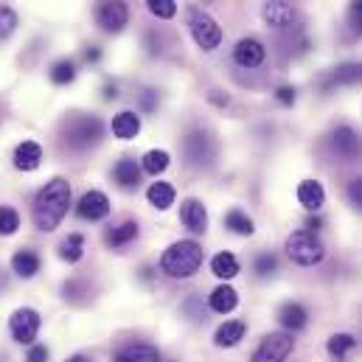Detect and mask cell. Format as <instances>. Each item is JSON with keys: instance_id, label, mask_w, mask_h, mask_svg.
Segmentation results:
<instances>
[{"instance_id": "60d3db41", "label": "cell", "mask_w": 362, "mask_h": 362, "mask_svg": "<svg viewBox=\"0 0 362 362\" xmlns=\"http://www.w3.org/2000/svg\"><path fill=\"white\" fill-rule=\"evenodd\" d=\"M320 225H323V222H320V219H317V216H309V222H306V228H309V230H312V233H315V230H317V228H320Z\"/></svg>"}, {"instance_id": "277c9868", "label": "cell", "mask_w": 362, "mask_h": 362, "mask_svg": "<svg viewBox=\"0 0 362 362\" xmlns=\"http://www.w3.org/2000/svg\"><path fill=\"white\" fill-rule=\"evenodd\" d=\"M101 132L104 127L95 115H74L62 127V141L68 144V149H88L101 141Z\"/></svg>"}, {"instance_id": "83f0119b", "label": "cell", "mask_w": 362, "mask_h": 362, "mask_svg": "<svg viewBox=\"0 0 362 362\" xmlns=\"http://www.w3.org/2000/svg\"><path fill=\"white\" fill-rule=\"evenodd\" d=\"M121 357H127L129 362H160V351L149 343H132L121 349Z\"/></svg>"}, {"instance_id": "ab89813d", "label": "cell", "mask_w": 362, "mask_h": 362, "mask_svg": "<svg viewBox=\"0 0 362 362\" xmlns=\"http://www.w3.org/2000/svg\"><path fill=\"white\" fill-rule=\"evenodd\" d=\"M349 199H351V202H354V205L362 211V177H360V180L349 182Z\"/></svg>"}, {"instance_id": "5bb4252c", "label": "cell", "mask_w": 362, "mask_h": 362, "mask_svg": "<svg viewBox=\"0 0 362 362\" xmlns=\"http://www.w3.org/2000/svg\"><path fill=\"white\" fill-rule=\"evenodd\" d=\"M180 222L191 230V233H205L208 230V211L199 199L188 197L180 202Z\"/></svg>"}, {"instance_id": "30bf717a", "label": "cell", "mask_w": 362, "mask_h": 362, "mask_svg": "<svg viewBox=\"0 0 362 362\" xmlns=\"http://www.w3.org/2000/svg\"><path fill=\"white\" fill-rule=\"evenodd\" d=\"M110 211H112V205H110V197L104 191H85L79 205H76V214L88 222H98V219L110 216Z\"/></svg>"}, {"instance_id": "e0dca14e", "label": "cell", "mask_w": 362, "mask_h": 362, "mask_svg": "<svg viewBox=\"0 0 362 362\" xmlns=\"http://www.w3.org/2000/svg\"><path fill=\"white\" fill-rule=\"evenodd\" d=\"M306 320H309V312H306L298 300H289V303H284V306L278 309V323H281L286 332H300V329L306 326Z\"/></svg>"}, {"instance_id": "f546056e", "label": "cell", "mask_w": 362, "mask_h": 362, "mask_svg": "<svg viewBox=\"0 0 362 362\" xmlns=\"http://www.w3.org/2000/svg\"><path fill=\"white\" fill-rule=\"evenodd\" d=\"M135 236H138V222H121V225H115V228L107 233V245H110V247H124V245H129Z\"/></svg>"}, {"instance_id": "4316f807", "label": "cell", "mask_w": 362, "mask_h": 362, "mask_svg": "<svg viewBox=\"0 0 362 362\" xmlns=\"http://www.w3.org/2000/svg\"><path fill=\"white\" fill-rule=\"evenodd\" d=\"M82 256H85V236L82 233H71L59 245V259L68 262V264H76V262H82Z\"/></svg>"}, {"instance_id": "9a60e30c", "label": "cell", "mask_w": 362, "mask_h": 362, "mask_svg": "<svg viewBox=\"0 0 362 362\" xmlns=\"http://www.w3.org/2000/svg\"><path fill=\"white\" fill-rule=\"evenodd\" d=\"M42 163V146L37 141H23L14 149V169L17 172H34Z\"/></svg>"}, {"instance_id": "e575fe53", "label": "cell", "mask_w": 362, "mask_h": 362, "mask_svg": "<svg viewBox=\"0 0 362 362\" xmlns=\"http://www.w3.org/2000/svg\"><path fill=\"white\" fill-rule=\"evenodd\" d=\"M14 28H17V14L8 6H0V40L14 34Z\"/></svg>"}, {"instance_id": "603a6c76", "label": "cell", "mask_w": 362, "mask_h": 362, "mask_svg": "<svg viewBox=\"0 0 362 362\" xmlns=\"http://www.w3.org/2000/svg\"><path fill=\"white\" fill-rule=\"evenodd\" d=\"M11 270L20 278H34L40 272V256L34 250H17L11 256Z\"/></svg>"}, {"instance_id": "ee69618b", "label": "cell", "mask_w": 362, "mask_h": 362, "mask_svg": "<svg viewBox=\"0 0 362 362\" xmlns=\"http://www.w3.org/2000/svg\"><path fill=\"white\" fill-rule=\"evenodd\" d=\"M68 362H93V360H90V357H85V354H74Z\"/></svg>"}, {"instance_id": "4dcf8cb0", "label": "cell", "mask_w": 362, "mask_h": 362, "mask_svg": "<svg viewBox=\"0 0 362 362\" xmlns=\"http://www.w3.org/2000/svg\"><path fill=\"white\" fill-rule=\"evenodd\" d=\"M326 349H329V354H332V357L346 360V357H349V354L357 349V340H354L351 334L340 332V334H332V337H329V346H326Z\"/></svg>"}, {"instance_id": "ffe728a7", "label": "cell", "mask_w": 362, "mask_h": 362, "mask_svg": "<svg viewBox=\"0 0 362 362\" xmlns=\"http://www.w3.org/2000/svg\"><path fill=\"white\" fill-rule=\"evenodd\" d=\"M245 323L242 320H225L216 332H214V343L219 346V349H233V346H239V340L245 337Z\"/></svg>"}, {"instance_id": "d4e9b609", "label": "cell", "mask_w": 362, "mask_h": 362, "mask_svg": "<svg viewBox=\"0 0 362 362\" xmlns=\"http://www.w3.org/2000/svg\"><path fill=\"white\" fill-rule=\"evenodd\" d=\"M169 163H172V155H169L166 149H149V152L144 155V160H141V172L158 177V175H163V172L169 169Z\"/></svg>"}, {"instance_id": "4fadbf2b", "label": "cell", "mask_w": 362, "mask_h": 362, "mask_svg": "<svg viewBox=\"0 0 362 362\" xmlns=\"http://www.w3.org/2000/svg\"><path fill=\"white\" fill-rule=\"evenodd\" d=\"M214 152H216V146H214V141L205 135V132H191L188 138H185V155H188V160L191 163H197V166H208L211 160H214Z\"/></svg>"}, {"instance_id": "ba28073f", "label": "cell", "mask_w": 362, "mask_h": 362, "mask_svg": "<svg viewBox=\"0 0 362 362\" xmlns=\"http://www.w3.org/2000/svg\"><path fill=\"white\" fill-rule=\"evenodd\" d=\"M95 23L107 31V34H121L129 23V6L127 0H101L98 11H95Z\"/></svg>"}, {"instance_id": "8fae6325", "label": "cell", "mask_w": 362, "mask_h": 362, "mask_svg": "<svg viewBox=\"0 0 362 362\" xmlns=\"http://www.w3.org/2000/svg\"><path fill=\"white\" fill-rule=\"evenodd\" d=\"M264 57H267V48L256 37H242L236 42V48H233V62L239 68H247V71L250 68H259L264 62Z\"/></svg>"}, {"instance_id": "44dd1931", "label": "cell", "mask_w": 362, "mask_h": 362, "mask_svg": "<svg viewBox=\"0 0 362 362\" xmlns=\"http://www.w3.org/2000/svg\"><path fill=\"white\" fill-rule=\"evenodd\" d=\"M112 180L118 182L121 188H135L141 182V166L132 160V158H121L115 166H112Z\"/></svg>"}, {"instance_id": "7bdbcfd3", "label": "cell", "mask_w": 362, "mask_h": 362, "mask_svg": "<svg viewBox=\"0 0 362 362\" xmlns=\"http://www.w3.org/2000/svg\"><path fill=\"white\" fill-rule=\"evenodd\" d=\"M115 95H118V93H115V85H112V88H110V85L104 88V98H115Z\"/></svg>"}, {"instance_id": "74e56055", "label": "cell", "mask_w": 362, "mask_h": 362, "mask_svg": "<svg viewBox=\"0 0 362 362\" xmlns=\"http://www.w3.org/2000/svg\"><path fill=\"white\" fill-rule=\"evenodd\" d=\"M25 362H48V349L45 346H28Z\"/></svg>"}, {"instance_id": "d6a6232c", "label": "cell", "mask_w": 362, "mask_h": 362, "mask_svg": "<svg viewBox=\"0 0 362 362\" xmlns=\"http://www.w3.org/2000/svg\"><path fill=\"white\" fill-rule=\"evenodd\" d=\"M20 230V214L8 205H0V236H14Z\"/></svg>"}, {"instance_id": "d6986e66", "label": "cell", "mask_w": 362, "mask_h": 362, "mask_svg": "<svg viewBox=\"0 0 362 362\" xmlns=\"http://www.w3.org/2000/svg\"><path fill=\"white\" fill-rule=\"evenodd\" d=\"M298 202H300L306 211H317V208L326 202V188H323V182L300 180V185H298Z\"/></svg>"}, {"instance_id": "484cf974", "label": "cell", "mask_w": 362, "mask_h": 362, "mask_svg": "<svg viewBox=\"0 0 362 362\" xmlns=\"http://www.w3.org/2000/svg\"><path fill=\"white\" fill-rule=\"evenodd\" d=\"M225 228H228V230H233L236 236H253V233H256L253 219H250L242 208H233V211H228V214H225Z\"/></svg>"}, {"instance_id": "8992f818", "label": "cell", "mask_w": 362, "mask_h": 362, "mask_svg": "<svg viewBox=\"0 0 362 362\" xmlns=\"http://www.w3.org/2000/svg\"><path fill=\"white\" fill-rule=\"evenodd\" d=\"M40 326H42V317H40V312L31 309V306L17 309V312L11 315V320H8V332H11L14 343H20V346H34V340H37V334H40Z\"/></svg>"}, {"instance_id": "7402d4cb", "label": "cell", "mask_w": 362, "mask_h": 362, "mask_svg": "<svg viewBox=\"0 0 362 362\" xmlns=\"http://www.w3.org/2000/svg\"><path fill=\"white\" fill-rule=\"evenodd\" d=\"M146 199H149V205L152 208H158V211H169L172 205H175V185L172 182H152L149 188H146Z\"/></svg>"}, {"instance_id": "7c38bea8", "label": "cell", "mask_w": 362, "mask_h": 362, "mask_svg": "<svg viewBox=\"0 0 362 362\" xmlns=\"http://www.w3.org/2000/svg\"><path fill=\"white\" fill-rule=\"evenodd\" d=\"M295 17H298V11H295V6L289 0H267L262 6V20L270 28H278V31L281 28H289L295 23Z\"/></svg>"}, {"instance_id": "5b68a950", "label": "cell", "mask_w": 362, "mask_h": 362, "mask_svg": "<svg viewBox=\"0 0 362 362\" xmlns=\"http://www.w3.org/2000/svg\"><path fill=\"white\" fill-rule=\"evenodd\" d=\"M188 31H191L194 42H197L202 51H214V48H219V42H222V28H219V23H216L208 11H202V8H191V11H188Z\"/></svg>"}, {"instance_id": "f6af8a7d", "label": "cell", "mask_w": 362, "mask_h": 362, "mask_svg": "<svg viewBox=\"0 0 362 362\" xmlns=\"http://www.w3.org/2000/svg\"><path fill=\"white\" fill-rule=\"evenodd\" d=\"M112 362H129V360H127V357H121V354H118V357H115V360H112Z\"/></svg>"}, {"instance_id": "7a4b0ae2", "label": "cell", "mask_w": 362, "mask_h": 362, "mask_svg": "<svg viewBox=\"0 0 362 362\" xmlns=\"http://www.w3.org/2000/svg\"><path fill=\"white\" fill-rule=\"evenodd\" d=\"M202 259H205V250L199 242L194 239H180L175 245H169L160 256V272L175 278V281H185L191 278L194 272L202 267Z\"/></svg>"}, {"instance_id": "2e32d148", "label": "cell", "mask_w": 362, "mask_h": 362, "mask_svg": "<svg viewBox=\"0 0 362 362\" xmlns=\"http://www.w3.org/2000/svg\"><path fill=\"white\" fill-rule=\"evenodd\" d=\"M110 129H112V135H115L118 141H132V138H138V132H141V118H138V112H132V110H121L118 115H112Z\"/></svg>"}, {"instance_id": "d590c367", "label": "cell", "mask_w": 362, "mask_h": 362, "mask_svg": "<svg viewBox=\"0 0 362 362\" xmlns=\"http://www.w3.org/2000/svg\"><path fill=\"white\" fill-rule=\"evenodd\" d=\"M253 267H256L259 275H270V272H275V267H278V259H275L272 253H262V256L256 259V264H253Z\"/></svg>"}, {"instance_id": "8d00e7d4", "label": "cell", "mask_w": 362, "mask_h": 362, "mask_svg": "<svg viewBox=\"0 0 362 362\" xmlns=\"http://www.w3.org/2000/svg\"><path fill=\"white\" fill-rule=\"evenodd\" d=\"M349 25L362 34V0H351V6H349Z\"/></svg>"}, {"instance_id": "b9f144b4", "label": "cell", "mask_w": 362, "mask_h": 362, "mask_svg": "<svg viewBox=\"0 0 362 362\" xmlns=\"http://www.w3.org/2000/svg\"><path fill=\"white\" fill-rule=\"evenodd\" d=\"M98 57H101V54H98V51H95V48H90V51H88V54H85V59H88V62H95V59H98Z\"/></svg>"}, {"instance_id": "1f68e13d", "label": "cell", "mask_w": 362, "mask_h": 362, "mask_svg": "<svg viewBox=\"0 0 362 362\" xmlns=\"http://www.w3.org/2000/svg\"><path fill=\"white\" fill-rule=\"evenodd\" d=\"M76 79V62L74 59H59L51 68V82L54 85H71Z\"/></svg>"}, {"instance_id": "ac0fdd59", "label": "cell", "mask_w": 362, "mask_h": 362, "mask_svg": "<svg viewBox=\"0 0 362 362\" xmlns=\"http://www.w3.org/2000/svg\"><path fill=\"white\" fill-rule=\"evenodd\" d=\"M208 306H211L216 315H228V312H233V309L239 306V292H236L233 286L222 284V286H216V289L208 295Z\"/></svg>"}, {"instance_id": "cb8c5ba5", "label": "cell", "mask_w": 362, "mask_h": 362, "mask_svg": "<svg viewBox=\"0 0 362 362\" xmlns=\"http://www.w3.org/2000/svg\"><path fill=\"white\" fill-rule=\"evenodd\" d=\"M211 272H214L216 278H222V281H230V278L239 275V259H236L233 253L222 250V253H216V256L211 259Z\"/></svg>"}, {"instance_id": "f35d334b", "label": "cell", "mask_w": 362, "mask_h": 362, "mask_svg": "<svg viewBox=\"0 0 362 362\" xmlns=\"http://www.w3.org/2000/svg\"><path fill=\"white\" fill-rule=\"evenodd\" d=\"M275 98H278L281 104L292 107V104H295V88H289V85H281V88L275 90Z\"/></svg>"}, {"instance_id": "836d02e7", "label": "cell", "mask_w": 362, "mask_h": 362, "mask_svg": "<svg viewBox=\"0 0 362 362\" xmlns=\"http://www.w3.org/2000/svg\"><path fill=\"white\" fill-rule=\"evenodd\" d=\"M146 8L158 17V20H172L177 14V3L175 0H146Z\"/></svg>"}, {"instance_id": "f1b7e54d", "label": "cell", "mask_w": 362, "mask_h": 362, "mask_svg": "<svg viewBox=\"0 0 362 362\" xmlns=\"http://www.w3.org/2000/svg\"><path fill=\"white\" fill-rule=\"evenodd\" d=\"M362 82V62H346L340 68H334L329 85H357Z\"/></svg>"}, {"instance_id": "6da1fadb", "label": "cell", "mask_w": 362, "mask_h": 362, "mask_svg": "<svg viewBox=\"0 0 362 362\" xmlns=\"http://www.w3.org/2000/svg\"><path fill=\"white\" fill-rule=\"evenodd\" d=\"M68 208H71V182L54 177L37 191L31 205V222L37 230L51 233L62 225V219L68 216Z\"/></svg>"}, {"instance_id": "9c48e42d", "label": "cell", "mask_w": 362, "mask_h": 362, "mask_svg": "<svg viewBox=\"0 0 362 362\" xmlns=\"http://www.w3.org/2000/svg\"><path fill=\"white\" fill-rule=\"evenodd\" d=\"M329 144H332L334 155H337V158H343V160H354V158H360V152H362L360 135H357V132H354L349 124L337 127V129L332 132Z\"/></svg>"}, {"instance_id": "52a82bcc", "label": "cell", "mask_w": 362, "mask_h": 362, "mask_svg": "<svg viewBox=\"0 0 362 362\" xmlns=\"http://www.w3.org/2000/svg\"><path fill=\"white\" fill-rule=\"evenodd\" d=\"M292 349H295L292 334H286V332L267 334V337L259 343V349L253 351L250 362H286V357L292 354Z\"/></svg>"}, {"instance_id": "3957f363", "label": "cell", "mask_w": 362, "mask_h": 362, "mask_svg": "<svg viewBox=\"0 0 362 362\" xmlns=\"http://www.w3.org/2000/svg\"><path fill=\"white\" fill-rule=\"evenodd\" d=\"M286 256L298 267H315V264H320L326 259V245L312 230H295L286 239Z\"/></svg>"}]
</instances>
